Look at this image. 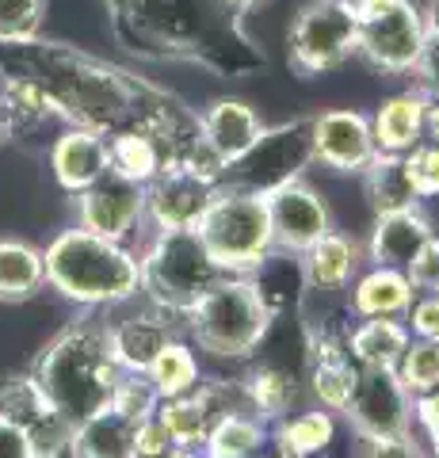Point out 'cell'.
<instances>
[{"label": "cell", "instance_id": "2e32d148", "mask_svg": "<svg viewBox=\"0 0 439 458\" xmlns=\"http://www.w3.org/2000/svg\"><path fill=\"white\" fill-rule=\"evenodd\" d=\"M260 134H264V119L245 99H215L199 114V138L207 153L218 161V168H230L233 161H241L257 146Z\"/></svg>", "mask_w": 439, "mask_h": 458}, {"label": "cell", "instance_id": "277c9868", "mask_svg": "<svg viewBox=\"0 0 439 458\" xmlns=\"http://www.w3.org/2000/svg\"><path fill=\"white\" fill-rule=\"evenodd\" d=\"M46 283L77 306H119L141 294V264L122 245L89 229H65L42 252Z\"/></svg>", "mask_w": 439, "mask_h": 458}, {"label": "cell", "instance_id": "30bf717a", "mask_svg": "<svg viewBox=\"0 0 439 458\" xmlns=\"http://www.w3.org/2000/svg\"><path fill=\"white\" fill-rule=\"evenodd\" d=\"M291 65L302 77H317L344 65L356 54V8L344 0H309L291 23Z\"/></svg>", "mask_w": 439, "mask_h": 458}, {"label": "cell", "instance_id": "bcb514c9", "mask_svg": "<svg viewBox=\"0 0 439 458\" xmlns=\"http://www.w3.org/2000/svg\"><path fill=\"white\" fill-rule=\"evenodd\" d=\"M417 424L424 428V436L432 443V454H439V390H428L417 397V409H413Z\"/></svg>", "mask_w": 439, "mask_h": 458}, {"label": "cell", "instance_id": "681fc988", "mask_svg": "<svg viewBox=\"0 0 439 458\" xmlns=\"http://www.w3.org/2000/svg\"><path fill=\"white\" fill-rule=\"evenodd\" d=\"M161 458H203V451H195V447H173V451H165Z\"/></svg>", "mask_w": 439, "mask_h": 458}, {"label": "cell", "instance_id": "836d02e7", "mask_svg": "<svg viewBox=\"0 0 439 458\" xmlns=\"http://www.w3.org/2000/svg\"><path fill=\"white\" fill-rule=\"evenodd\" d=\"M50 409L46 394L38 390L35 375H23V370H12V375H0V420L16 424V428H31L38 424Z\"/></svg>", "mask_w": 439, "mask_h": 458}, {"label": "cell", "instance_id": "9a60e30c", "mask_svg": "<svg viewBox=\"0 0 439 458\" xmlns=\"http://www.w3.org/2000/svg\"><path fill=\"white\" fill-rule=\"evenodd\" d=\"M309 134H314V161L333 172H363L378 153L371 119L351 107L321 111L317 119H309Z\"/></svg>", "mask_w": 439, "mask_h": 458}, {"label": "cell", "instance_id": "d4e9b609", "mask_svg": "<svg viewBox=\"0 0 439 458\" xmlns=\"http://www.w3.org/2000/svg\"><path fill=\"white\" fill-rule=\"evenodd\" d=\"M424 111H428V99H424L417 89L382 99V107L371 119L378 153H409L424 138Z\"/></svg>", "mask_w": 439, "mask_h": 458}, {"label": "cell", "instance_id": "83f0119b", "mask_svg": "<svg viewBox=\"0 0 439 458\" xmlns=\"http://www.w3.org/2000/svg\"><path fill=\"white\" fill-rule=\"evenodd\" d=\"M267 443V424L252 409H233L210 424L203 439V458H257Z\"/></svg>", "mask_w": 439, "mask_h": 458}, {"label": "cell", "instance_id": "816d5d0a", "mask_svg": "<svg viewBox=\"0 0 439 458\" xmlns=\"http://www.w3.org/2000/svg\"><path fill=\"white\" fill-rule=\"evenodd\" d=\"M344 4H351V8L359 12V8H367V4H375V0H344Z\"/></svg>", "mask_w": 439, "mask_h": 458}, {"label": "cell", "instance_id": "d6986e66", "mask_svg": "<svg viewBox=\"0 0 439 458\" xmlns=\"http://www.w3.org/2000/svg\"><path fill=\"white\" fill-rule=\"evenodd\" d=\"M104 333H107L115 363L122 370H141V375H146L149 363L157 360V352L176 336V321L149 306L146 313H131V318L107 325Z\"/></svg>", "mask_w": 439, "mask_h": 458}, {"label": "cell", "instance_id": "5b68a950", "mask_svg": "<svg viewBox=\"0 0 439 458\" xmlns=\"http://www.w3.org/2000/svg\"><path fill=\"white\" fill-rule=\"evenodd\" d=\"M141 264V294L149 298L153 310L168 313L173 321H183L199 298L215 286L225 271L203 245L199 229H157L149 241Z\"/></svg>", "mask_w": 439, "mask_h": 458}, {"label": "cell", "instance_id": "c3c4849f", "mask_svg": "<svg viewBox=\"0 0 439 458\" xmlns=\"http://www.w3.org/2000/svg\"><path fill=\"white\" fill-rule=\"evenodd\" d=\"M420 16H424V31L439 35V0H428V8H420Z\"/></svg>", "mask_w": 439, "mask_h": 458}, {"label": "cell", "instance_id": "484cf974", "mask_svg": "<svg viewBox=\"0 0 439 458\" xmlns=\"http://www.w3.org/2000/svg\"><path fill=\"white\" fill-rule=\"evenodd\" d=\"M0 119H4L8 138H35L50 123H62L42 89L20 77H0Z\"/></svg>", "mask_w": 439, "mask_h": 458}, {"label": "cell", "instance_id": "4316f807", "mask_svg": "<svg viewBox=\"0 0 439 458\" xmlns=\"http://www.w3.org/2000/svg\"><path fill=\"white\" fill-rule=\"evenodd\" d=\"M359 176H363V188H367V199H371L375 214L420 207V191H417L413 176H409L405 153H375L371 165H367Z\"/></svg>", "mask_w": 439, "mask_h": 458}, {"label": "cell", "instance_id": "4fadbf2b", "mask_svg": "<svg viewBox=\"0 0 439 458\" xmlns=\"http://www.w3.org/2000/svg\"><path fill=\"white\" fill-rule=\"evenodd\" d=\"M267 203V222H272V241L283 252H306L314 241H321L333 229V210L325 195L299 176L272 188L264 195Z\"/></svg>", "mask_w": 439, "mask_h": 458}, {"label": "cell", "instance_id": "f546056e", "mask_svg": "<svg viewBox=\"0 0 439 458\" xmlns=\"http://www.w3.org/2000/svg\"><path fill=\"white\" fill-rule=\"evenodd\" d=\"M46 286L42 252L27 241H0V302H27Z\"/></svg>", "mask_w": 439, "mask_h": 458}, {"label": "cell", "instance_id": "f1b7e54d", "mask_svg": "<svg viewBox=\"0 0 439 458\" xmlns=\"http://www.w3.org/2000/svg\"><path fill=\"white\" fill-rule=\"evenodd\" d=\"M241 390H245L249 409L257 412L260 420H283L291 412L294 397H299V378H294L287 367L260 363L241 378Z\"/></svg>", "mask_w": 439, "mask_h": 458}, {"label": "cell", "instance_id": "11a10c76", "mask_svg": "<svg viewBox=\"0 0 439 458\" xmlns=\"http://www.w3.org/2000/svg\"><path fill=\"white\" fill-rule=\"evenodd\" d=\"M432 458H439V454H432Z\"/></svg>", "mask_w": 439, "mask_h": 458}, {"label": "cell", "instance_id": "7402d4cb", "mask_svg": "<svg viewBox=\"0 0 439 458\" xmlns=\"http://www.w3.org/2000/svg\"><path fill=\"white\" fill-rule=\"evenodd\" d=\"M302 271L309 291H348L359 271V245L348 233L329 229L302 252Z\"/></svg>", "mask_w": 439, "mask_h": 458}, {"label": "cell", "instance_id": "7a4b0ae2", "mask_svg": "<svg viewBox=\"0 0 439 458\" xmlns=\"http://www.w3.org/2000/svg\"><path fill=\"white\" fill-rule=\"evenodd\" d=\"M126 50L157 62H195L218 73H245L264 57L241 31L230 0H104Z\"/></svg>", "mask_w": 439, "mask_h": 458}, {"label": "cell", "instance_id": "74e56055", "mask_svg": "<svg viewBox=\"0 0 439 458\" xmlns=\"http://www.w3.org/2000/svg\"><path fill=\"white\" fill-rule=\"evenodd\" d=\"M46 20V0H0V42L38 38Z\"/></svg>", "mask_w": 439, "mask_h": 458}, {"label": "cell", "instance_id": "52a82bcc", "mask_svg": "<svg viewBox=\"0 0 439 458\" xmlns=\"http://www.w3.org/2000/svg\"><path fill=\"white\" fill-rule=\"evenodd\" d=\"M195 229L225 276H249L275 249L264 195L225 188V183Z\"/></svg>", "mask_w": 439, "mask_h": 458}, {"label": "cell", "instance_id": "ee69618b", "mask_svg": "<svg viewBox=\"0 0 439 458\" xmlns=\"http://www.w3.org/2000/svg\"><path fill=\"white\" fill-rule=\"evenodd\" d=\"M176 443L168 436V428L157 420V412H153L149 420L138 424V458H161L165 451H173Z\"/></svg>", "mask_w": 439, "mask_h": 458}, {"label": "cell", "instance_id": "f5cc1de1", "mask_svg": "<svg viewBox=\"0 0 439 458\" xmlns=\"http://www.w3.org/2000/svg\"><path fill=\"white\" fill-rule=\"evenodd\" d=\"M0 138H4V119H0Z\"/></svg>", "mask_w": 439, "mask_h": 458}, {"label": "cell", "instance_id": "9c48e42d", "mask_svg": "<svg viewBox=\"0 0 439 458\" xmlns=\"http://www.w3.org/2000/svg\"><path fill=\"white\" fill-rule=\"evenodd\" d=\"M424 35V16L413 0H375L356 12V54L378 73H409Z\"/></svg>", "mask_w": 439, "mask_h": 458}, {"label": "cell", "instance_id": "f35d334b", "mask_svg": "<svg viewBox=\"0 0 439 458\" xmlns=\"http://www.w3.org/2000/svg\"><path fill=\"white\" fill-rule=\"evenodd\" d=\"M69 439H73V424H69L62 412H46L38 424L27 428V443H31V454H38V458L69 454Z\"/></svg>", "mask_w": 439, "mask_h": 458}, {"label": "cell", "instance_id": "6da1fadb", "mask_svg": "<svg viewBox=\"0 0 439 458\" xmlns=\"http://www.w3.org/2000/svg\"><path fill=\"white\" fill-rule=\"evenodd\" d=\"M0 77L31 81L69 126L100 138L149 134L168 149V165H218L199 138V114H191L157 84L126 73L96 54L46 38L0 42Z\"/></svg>", "mask_w": 439, "mask_h": 458}, {"label": "cell", "instance_id": "5bb4252c", "mask_svg": "<svg viewBox=\"0 0 439 458\" xmlns=\"http://www.w3.org/2000/svg\"><path fill=\"white\" fill-rule=\"evenodd\" d=\"M141 222H146V188L119 176L115 168L77 191V225L89 233L126 241Z\"/></svg>", "mask_w": 439, "mask_h": 458}, {"label": "cell", "instance_id": "8d00e7d4", "mask_svg": "<svg viewBox=\"0 0 439 458\" xmlns=\"http://www.w3.org/2000/svg\"><path fill=\"white\" fill-rule=\"evenodd\" d=\"M157 405H161V397H157V390H153L149 375H141V370H122L107 409H115V412H122L126 420L141 424V420H149L153 412H157Z\"/></svg>", "mask_w": 439, "mask_h": 458}, {"label": "cell", "instance_id": "ffe728a7", "mask_svg": "<svg viewBox=\"0 0 439 458\" xmlns=\"http://www.w3.org/2000/svg\"><path fill=\"white\" fill-rule=\"evenodd\" d=\"M413 283L401 267H386V264H371V271L351 283L348 306L356 318H405L413 306Z\"/></svg>", "mask_w": 439, "mask_h": 458}, {"label": "cell", "instance_id": "b9f144b4", "mask_svg": "<svg viewBox=\"0 0 439 458\" xmlns=\"http://www.w3.org/2000/svg\"><path fill=\"white\" fill-rule=\"evenodd\" d=\"M405 276L417 294H439V237H432L428 245L417 252V260L405 267Z\"/></svg>", "mask_w": 439, "mask_h": 458}, {"label": "cell", "instance_id": "e0dca14e", "mask_svg": "<svg viewBox=\"0 0 439 458\" xmlns=\"http://www.w3.org/2000/svg\"><path fill=\"white\" fill-rule=\"evenodd\" d=\"M111 168V153H107V138L69 126L58 138L50 141V172L58 180V188L77 195L84 191L92 180H100Z\"/></svg>", "mask_w": 439, "mask_h": 458}, {"label": "cell", "instance_id": "e575fe53", "mask_svg": "<svg viewBox=\"0 0 439 458\" xmlns=\"http://www.w3.org/2000/svg\"><path fill=\"white\" fill-rule=\"evenodd\" d=\"M356 363L351 360H314L309 363V394L317 397L321 409L344 412L351 386H356Z\"/></svg>", "mask_w": 439, "mask_h": 458}, {"label": "cell", "instance_id": "f6af8a7d", "mask_svg": "<svg viewBox=\"0 0 439 458\" xmlns=\"http://www.w3.org/2000/svg\"><path fill=\"white\" fill-rule=\"evenodd\" d=\"M363 458H424L420 443L409 436H390V439H363Z\"/></svg>", "mask_w": 439, "mask_h": 458}, {"label": "cell", "instance_id": "ac0fdd59", "mask_svg": "<svg viewBox=\"0 0 439 458\" xmlns=\"http://www.w3.org/2000/svg\"><path fill=\"white\" fill-rule=\"evenodd\" d=\"M432 237H435V229H432L428 214H424L420 207L386 210V214L375 218L371 241H367V256H371V264H386V267L405 271Z\"/></svg>", "mask_w": 439, "mask_h": 458}, {"label": "cell", "instance_id": "60d3db41", "mask_svg": "<svg viewBox=\"0 0 439 458\" xmlns=\"http://www.w3.org/2000/svg\"><path fill=\"white\" fill-rule=\"evenodd\" d=\"M409 73L417 77V92L428 96V99H439V35H424L420 42V54Z\"/></svg>", "mask_w": 439, "mask_h": 458}, {"label": "cell", "instance_id": "603a6c76", "mask_svg": "<svg viewBox=\"0 0 439 458\" xmlns=\"http://www.w3.org/2000/svg\"><path fill=\"white\" fill-rule=\"evenodd\" d=\"M73 458H138V424L115 409H100L96 417L80 420L69 439Z\"/></svg>", "mask_w": 439, "mask_h": 458}, {"label": "cell", "instance_id": "8992f818", "mask_svg": "<svg viewBox=\"0 0 439 458\" xmlns=\"http://www.w3.org/2000/svg\"><path fill=\"white\" fill-rule=\"evenodd\" d=\"M183 321H188L191 340L218 360H249L252 352H260L275 325L249 276H222L183 313Z\"/></svg>", "mask_w": 439, "mask_h": 458}, {"label": "cell", "instance_id": "d590c367", "mask_svg": "<svg viewBox=\"0 0 439 458\" xmlns=\"http://www.w3.org/2000/svg\"><path fill=\"white\" fill-rule=\"evenodd\" d=\"M393 370H398V378L405 382V390L413 397L439 390V340H417L413 336Z\"/></svg>", "mask_w": 439, "mask_h": 458}, {"label": "cell", "instance_id": "44dd1931", "mask_svg": "<svg viewBox=\"0 0 439 458\" xmlns=\"http://www.w3.org/2000/svg\"><path fill=\"white\" fill-rule=\"evenodd\" d=\"M249 283L257 286L260 302L267 306V313H272V318H283L287 310H302V298H306V271H302V256H299V252L272 249L257 267L249 271Z\"/></svg>", "mask_w": 439, "mask_h": 458}, {"label": "cell", "instance_id": "cb8c5ba5", "mask_svg": "<svg viewBox=\"0 0 439 458\" xmlns=\"http://www.w3.org/2000/svg\"><path fill=\"white\" fill-rule=\"evenodd\" d=\"M409 340L413 333H409L405 318H359V325L348 333V355L356 367L393 370Z\"/></svg>", "mask_w": 439, "mask_h": 458}, {"label": "cell", "instance_id": "8fae6325", "mask_svg": "<svg viewBox=\"0 0 439 458\" xmlns=\"http://www.w3.org/2000/svg\"><path fill=\"white\" fill-rule=\"evenodd\" d=\"M218 191V165H168L157 180L146 183V222H153V229H195Z\"/></svg>", "mask_w": 439, "mask_h": 458}, {"label": "cell", "instance_id": "f907efd6", "mask_svg": "<svg viewBox=\"0 0 439 458\" xmlns=\"http://www.w3.org/2000/svg\"><path fill=\"white\" fill-rule=\"evenodd\" d=\"M230 4H233L237 12H245V8H252V4H257V0H230Z\"/></svg>", "mask_w": 439, "mask_h": 458}, {"label": "cell", "instance_id": "7bdbcfd3", "mask_svg": "<svg viewBox=\"0 0 439 458\" xmlns=\"http://www.w3.org/2000/svg\"><path fill=\"white\" fill-rule=\"evenodd\" d=\"M405 325L417 340H439V294H417L405 313Z\"/></svg>", "mask_w": 439, "mask_h": 458}, {"label": "cell", "instance_id": "3957f363", "mask_svg": "<svg viewBox=\"0 0 439 458\" xmlns=\"http://www.w3.org/2000/svg\"><path fill=\"white\" fill-rule=\"evenodd\" d=\"M35 382L46 394L50 409L69 424H80L111 405L122 367L111 355L107 333L96 325H69L54 336L35 360Z\"/></svg>", "mask_w": 439, "mask_h": 458}, {"label": "cell", "instance_id": "db71d44e", "mask_svg": "<svg viewBox=\"0 0 439 458\" xmlns=\"http://www.w3.org/2000/svg\"><path fill=\"white\" fill-rule=\"evenodd\" d=\"M31 458H38V454H31Z\"/></svg>", "mask_w": 439, "mask_h": 458}, {"label": "cell", "instance_id": "7dc6e473", "mask_svg": "<svg viewBox=\"0 0 439 458\" xmlns=\"http://www.w3.org/2000/svg\"><path fill=\"white\" fill-rule=\"evenodd\" d=\"M0 458H31V443L27 432L8 420H0Z\"/></svg>", "mask_w": 439, "mask_h": 458}, {"label": "cell", "instance_id": "ab89813d", "mask_svg": "<svg viewBox=\"0 0 439 458\" xmlns=\"http://www.w3.org/2000/svg\"><path fill=\"white\" fill-rule=\"evenodd\" d=\"M405 165H409V176H413L420 199L439 195V141H417L405 153Z\"/></svg>", "mask_w": 439, "mask_h": 458}, {"label": "cell", "instance_id": "d6a6232c", "mask_svg": "<svg viewBox=\"0 0 439 458\" xmlns=\"http://www.w3.org/2000/svg\"><path fill=\"white\" fill-rule=\"evenodd\" d=\"M333 436H336V424H333L329 409L299 412V417H283L279 428H275L279 454H287V458H314L321 451H329Z\"/></svg>", "mask_w": 439, "mask_h": 458}, {"label": "cell", "instance_id": "ba28073f", "mask_svg": "<svg viewBox=\"0 0 439 458\" xmlns=\"http://www.w3.org/2000/svg\"><path fill=\"white\" fill-rule=\"evenodd\" d=\"M309 165H314L309 119H294L283 126H264L257 146L241 157V161H233L230 168H222V183L225 188L267 195L272 188H279V183L299 180Z\"/></svg>", "mask_w": 439, "mask_h": 458}, {"label": "cell", "instance_id": "4dcf8cb0", "mask_svg": "<svg viewBox=\"0 0 439 458\" xmlns=\"http://www.w3.org/2000/svg\"><path fill=\"white\" fill-rule=\"evenodd\" d=\"M107 153H111V168H115L119 176L141 183V188H146L149 180H157L165 172V165H168V149L149 134L107 138Z\"/></svg>", "mask_w": 439, "mask_h": 458}, {"label": "cell", "instance_id": "7c38bea8", "mask_svg": "<svg viewBox=\"0 0 439 458\" xmlns=\"http://www.w3.org/2000/svg\"><path fill=\"white\" fill-rule=\"evenodd\" d=\"M413 409H417V397L405 390L398 370L359 367L351 397L344 405V417L359 432V439H390V436L413 432V424H417Z\"/></svg>", "mask_w": 439, "mask_h": 458}, {"label": "cell", "instance_id": "1f68e13d", "mask_svg": "<svg viewBox=\"0 0 439 458\" xmlns=\"http://www.w3.org/2000/svg\"><path fill=\"white\" fill-rule=\"evenodd\" d=\"M149 382L157 397H180V394H191L195 386L203 382V370H199V360H195V348L191 344H183L180 336H173L157 352V360L149 363Z\"/></svg>", "mask_w": 439, "mask_h": 458}]
</instances>
